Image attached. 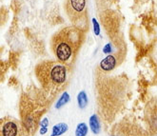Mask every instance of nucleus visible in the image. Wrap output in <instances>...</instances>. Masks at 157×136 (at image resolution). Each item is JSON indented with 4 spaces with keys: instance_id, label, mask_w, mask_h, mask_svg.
Returning a JSON list of instances; mask_svg holds the SVG:
<instances>
[{
    "instance_id": "nucleus-1",
    "label": "nucleus",
    "mask_w": 157,
    "mask_h": 136,
    "mask_svg": "<svg viewBox=\"0 0 157 136\" xmlns=\"http://www.w3.org/2000/svg\"><path fill=\"white\" fill-rule=\"evenodd\" d=\"M84 41V31L75 26L66 27L52 38V51L57 61L70 64L75 60Z\"/></svg>"
},
{
    "instance_id": "nucleus-2",
    "label": "nucleus",
    "mask_w": 157,
    "mask_h": 136,
    "mask_svg": "<svg viewBox=\"0 0 157 136\" xmlns=\"http://www.w3.org/2000/svg\"><path fill=\"white\" fill-rule=\"evenodd\" d=\"M67 65L59 61H45L36 66L35 74L41 85L48 89L62 88L67 81Z\"/></svg>"
},
{
    "instance_id": "nucleus-3",
    "label": "nucleus",
    "mask_w": 157,
    "mask_h": 136,
    "mask_svg": "<svg viewBox=\"0 0 157 136\" xmlns=\"http://www.w3.org/2000/svg\"><path fill=\"white\" fill-rule=\"evenodd\" d=\"M65 11L72 26L85 31L89 25L87 0H66Z\"/></svg>"
},
{
    "instance_id": "nucleus-4",
    "label": "nucleus",
    "mask_w": 157,
    "mask_h": 136,
    "mask_svg": "<svg viewBox=\"0 0 157 136\" xmlns=\"http://www.w3.org/2000/svg\"><path fill=\"white\" fill-rule=\"evenodd\" d=\"M0 136H23L22 124L10 117L2 119L0 126Z\"/></svg>"
},
{
    "instance_id": "nucleus-5",
    "label": "nucleus",
    "mask_w": 157,
    "mask_h": 136,
    "mask_svg": "<svg viewBox=\"0 0 157 136\" xmlns=\"http://www.w3.org/2000/svg\"><path fill=\"white\" fill-rule=\"evenodd\" d=\"M116 57L114 55H108L100 63V69L104 71H110L116 67Z\"/></svg>"
},
{
    "instance_id": "nucleus-6",
    "label": "nucleus",
    "mask_w": 157,
    "mask_h": 136,
    "mask_svg": "<svg viewBox=\"0 0 157 136\" xmlns=\"http://www.w3.org/2000/svg\"><path fill=\"white\" fill-rule=\"evenodd\" d=\"M68 130H69V126L66 123L64 122L58 123L52 127L51 136H61L65 132H67Z\"/></svg>"
},
{
    "instance_id": "nucleus-7",
    "label": "nucleus",
    "mask_w": 157,
    "mask_h": 136,
    "mask_svg": "<svg viewBox=\"0 0 157 136\" xmlns=\"http://www.w3.org/2000/svg\"><path fill=\"white\" fill-rule=\"evenodd\" d=\"M89 124H90V128L91 131L94 132V134H99L100 133V131H101L100 122H99V119H98V116L96 114H92L90 117Z\"/></svg>"
},
{
    "instance_id": "nucleus-8",
    "label": "nucleus",
    "mask_w": 157,
    "mask_h": 136,
    "mask_svg": "<svg viewBox=\"0 0 157 136\" xmlns=\"http://www.w3.org/2000/svg\"><path fill=\"white\" fill-rule=\"evenodd\" d=\"M71 100V97H70V94L67 93V92H64L61 95V97L57 100L56 104H55V108H57V110H59V108H61L63 106H65L68 102H70Z\"/></svg>"
},
{
    "instance_id": "nucleus-9",
    "label": "nucleus",
    "mask_w": 157,
    "mask_h": 136,
    "mask_svg": "<svg viewBox=\"0 0 157 136\" xmlns=\"http://www.w3.org/2000/svg\"><path fill=\"white\" fill-rule=\"evenodd\" d=\"M77 103L80 108H85L88 105V96L84 90H81L77 95Z\"/></svg>"
},
{
    "instance_id": "nucleus-10",
    "label": "nucleus",
    "mask_w": 157,
    "mask_h": 136,
    "mask_svg": "<svg viewBox=\"0 0 157 136\" xmlns=\"http://www.w3.org/2000/svg\"><path fill=\"white\" fill-rule=\"evenodd\" d=\"M88 131H89L88 125L86 123H79L76 126L75 136H87Z\"/></svg>"
},
{
    "instance_id": "nucleus-11",
    "label": "nucleus",
    "mask_w": 157,
    "mask_h": 136,
    "mask_svg": "<svg viewBox=\"0 0 157 136\" xmlns=\"http://www.w3.org/2000/svg\"><path fill=\"white\" fill-rule=\"evenodd\" d=\"M49 124H50V122H49V119L47 118V117H45V118H43V119L40 121V124H39V126H40L39 133H40L41 135H44V134H46V133L48 132V127H49Z\"/></svg>"
},
{
    "instance_id": "nucleus-12",
    "label": "nucleus",
    "mask_w": 157,
    "mask_h": 136,
    "mask_svg": "<svg viewBox=\"0 0 157 136\" xmlns=\"http://www.w3.org/2000/svg\"><path fill=\"white\" fill-rule=\"evenodd\" d=\"M103 51H104L105 53H109V52H112V47H110V45H109V44L104 47Z\"/></svg>"
}]
</instances>
